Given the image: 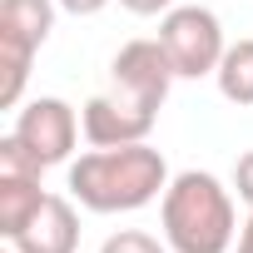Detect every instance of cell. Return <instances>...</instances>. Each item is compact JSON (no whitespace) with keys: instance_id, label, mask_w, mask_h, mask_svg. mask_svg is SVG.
Listing matches in <instances>:
<instances>
[{"instance_id":"cell-1","label":"cell","mask_w":253,"mask_h":253,"mask_svg":"<svg viewBox=\"0 0 253 253\" xmlns=\"http://www.w3.org/2000/svg\"><path fill=\"white\" fill-rule=\"evenodd\" d=\"M164 189H169V164L149 139L89 149L70 164V199L89 213H134L164 199Z\"/></svg>"},{"instance_id":"cell-2","label":"cell","mask_w":253,"mask_h":253,"mask_svg":"<svg viewBox=\"0 0 253 253\" xmlns=\"http://www.w3.org/2000/svg\"><path fill=\"white\" fill-rule=\"evenodd\" d=\"M159 223L174 253H228L238 243L233 194L209 169H184L169 179L159 199Z\"/></svg>"},{"instance_id":"cell-3","label":"cell","mask_w":253,"mask_h":253,"mask_svg":"<svg viewBox=\"0 0 253 253\" xmlns=\"http://www.w3.org/2000/svg\"><path fill=\"white\" fill-rule=\"evenodd\" d=\"M159 45L169 50L174 60V75L179 80H204L218 70L228 40H223V25L209 5H174L164 20H159Z\"/></svg>"},{"instance_id":"cell-4","label":"cell","mask_w":253,"mask_h":253,"mask_svg":"<svg viewBox=\"0 0 253 253\" xmlns=\"http://www.w3.org/2000/svg\"><path fill=\"white\" fill-rule=\"evenodd\" d=\"M45 169H55V164H70V154H75V144H80V134H84V124H80V114L60 99V94H40V99H30L20 114H15V129H10Z\"/></svg>"},{"instance_id":"cell-5","label":"cell","mask_w":253,"mask_h":253,"mask_svg":"<svg viewBox=\"0 0 253 253\" xmlns=\"http://www.w3.org/2000/svg\"><path fill=\"white\" fill-rule=\"evenodd\" d=\"M174 80H179V75H174V60H169V50L159 45V35H154V40L119 45V55L109 60V89H119L124 99H134V104H144V109H154V114L164 109Z\"/></svg>"},{"instance_id":"cell-6","label":"cell","mask_w":253,"mask_h":253,"mask_svg":"<svg viewBox=\"0 0 253 253\" xmlns=\"http://www.w3.org/2000/svg\"><path fill=\"white\" fill-rule=\"evenodd\" d=\"M154 109L134 104V99H124L119 89H99L84 99L80 109V124H84V139L89 149H114V144H144L149 129H154Z\"/></svg>"},{"instance_id":"cell-7","label":"cell","mask_w":253,"mask_h":253,"mask_svg":"<svg viewBox=\"0 0 253 253\" xmlns=\"http://www.w3.org/2000/svg\"><path fill=\"white\" fill-rule=\"evenodd\" d=\"M15 253H75L80 248V213L75 199L65 194H45V204L35 209V218L10 238Z\"/></svg>"},{"instance_id":"cell-8","label":"cell","mask_w":253,"mask_h":253,"mask_svg":"<svg viewBox=\"0 0 253 253\" xmlns=\"http://www.w3.org/2000/svg\"><path fill=\"white\" fill-rule=\"evenodd\" d=\"M40 204H45L40 174H0V233H5V243L35 218Z\"/></svg>"},{"instance_id":"cell-9","label":"cell","mask_w":253,"mask_h":253,"mask_svg":"<svg viewBox=\"0 0 253 253\" xmlns=\"http://www.w3.org/2000/svg\"><path fill=\"white\" fill-rule=\"evenodd\" d=\"M55 10L60 0H0V30H10L40 50L55 30Z\"/></svg>"},{"instance_id":"cell-10","label":"cell","mask_w":253,"mask_h":253,"mask_svg":"<svg viewBox=\"0 0 253 253\" xmlns=\"http://www.w3.org/2000/svg\"><path fill=\"white\" fill-rule=\"evenodd\" d=\"M213 80H218V94L228 99V104H253V40H238V45H228L223 50V60H218V70H213Z\"/></svg>"},{"instance_id":"cell-11","label":"cell","mask_w":253,"mask_h":253,"mask_svg":"<svg viewBox=\"0 0 253 253\" xmlns=\"http://www.w3.org/2000/svg\"><path fill=\"white\" fill-rule=\"evenodd\" d=\"M99 253H174L169 243H159L154 233H144V228H119V233H109L104 238V248Z\"/></svg>"},{"instance_id":"cell-12","label":"cell","mask_w":253,"mask_h":253,"mask_svg":"<svg viewBox=\"0 0 253 253\" xmlns=\"http://www.w3.org/2000/svg\"><path fill=\"white\" fill-rule=\"evenodd\" d=\"M233 189H238V199L253 209V149H248V154L233 164Z\"/></svg>"},{"instance_id":"cell-13","label":"cell","mask_w":253,"mask_h":253,"mask_svg":"<svg viewBox=\"0 0 253 253\" xmlns=\"http://www.w3.org/2000/svg\"><path fill=\"white\" fill-rule=\"evenodd\" d=\"M129 15H169L174 10V0H119Z\"/></svg>"},{"instance_id":"cell-14","label":"cell","mask_w":253,"mask_h":253,"mask_svg":"<svg viewBox=\"0 0 253 253\" xmlns=\"http://www.w3.org/2000/svg\"><path fill=\"white\" fill-rule=\"evenodd\" d=\"M109 5V0H60V10H70V15H99Z\"/></svg>"},{"instance_id":"cell-15","label":"cell","mask_w":253,"mask_h":253,"mask_svg":"<svg viewBox=\"0 0 253 253\" xmlns=\"http://www.w3.org/2000/svg\"><path fill=\"white\" fill-rule=\"evenodd\" d=\"M238 253H253V209H248V223L238 228Z\"/></svg>"},{"instance_id":"cell-16","label":"cell","mask_w":253,"mask_h":253,"mask_svg":"<svg viewBox=\"0 0 253 253\" xmlns=\"http://www.w3.org/2000/svg\"><path fill=\"white\" fill-rule=\"evenodd\" d=\"M10 253H15V248H10Z\"/></svg>"}]
</instances>
